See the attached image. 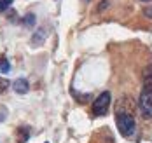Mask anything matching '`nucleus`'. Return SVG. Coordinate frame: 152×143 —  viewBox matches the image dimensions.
I'll return each mask as SVG.
<instances>
[{
  "mask_svg": "<svg viewBox=\"0 0 152 143\" xmlns=\"http://www.w3.org/2000/svg\"><path fill=\"white\" fill-rule=\"evenodd\" d=\"M12 89H14V93H18V94H26L30 91V84H28L26 79L21 77V79H16L12 82Z\"/></svg>",
  "mask_w": 152,
  "mask_h": 143,
  "instance_id": "obj_4",
  "label": "nucleus"
},
{
  "mask_svg": "<svg viewBox=\"0 0 152 143\" xmlns=\"http://www.w3.org/2000/svg\"><path fill=\"white\" fill-rule=\"evenodd\" d=\"M12 2H14V0H0V12H5V11L11 7Z\"/></svg>",
  "mask_w": 152,
  "mask_h": 143,
  "instance_id": "obj_10",
  "label": "nucleus"
},
{
  "mask_svg": "<svg viewBox=\"0 0 152 143\" xmlns=\"http://www.w3.org/2000/svg\"><path fill=\"white\" fill-rule=\"evenodd\" d=\"M107 7H108V0H103V2H100V5H98V12L105 11Z\"/></svg>",
  "mask_w": 152,
  "mask_h": 143,
  "instance_id": "obj_12",
  "label": "nucleus"
},
{
  "mask_svg": "<svg viewBox=\"0 0 152 143\" xmlns=\"http://www.w3.org/2000/svg\"><path fill=\"white\" fill-rule=\"evenodd\" d=\"M9 86H11V82H9V80L4 79V77H0V94H2V93H5Z\"/></svg>",
  "mask_w": 152,
  "mask_h": 143,
  "instance_id": "obj_9",
  "label": "nucleus"
},
{
  "mask_svg": "<svg viewBox=\"0 0 152 143\" xmlns=\"http://www.w3.org/2000/svg\"><path fill=\"white\" fill-rule=\"evenodd\" d=\"M21 23L26 26V28H33V25H35V14H31V12H28L26 16L21 19Z\"/></svg>",
  "mask_w": 152,
  "mask_h": 143,
  "instance_id": "obj_7",
  "label": "nucleus"
},
{
  "mask_svg": "<svg viewBox=\"0 0 152 143\" xmlns=\"http://www.w3.org/2000/svg\"><path fill=\"white\" fill-rule=\"evenodd\" d=\"M138 107L145 119H152V65H149L143 72V89L140 94Z\"/></svg>",
  "mask_w": 152,
  "mask_h": 143,
  "instance_id": "obj_1",
  "label": "nucleus"
},
{
  "mask_svg": "<svg viewBox=\"0 0 152 143\" xmlns=\"http://www.w3.org/2000/svg\"><path fill=\"white\" fill-rule=\"evenodd\" d=\"M108 105H110V93L108 91H103L102 94L93 101V107H91L93 115H96V117L105 115L107 112H108Z\"/></svg>",
  "mask_w": 152,
  "mask_h": 143,
  "instance_id": "obj_3",
  "label": "nucleus"
},
{
  "mask_svg": "<svg viewBox=\"0 0 152 143\" xmlns=\"http://www.w3.org/2000/svg\"><path fill=\"white\" fill-rule=\"evenodd\" d=\"M145 16L152 17V7H149V9H145Z\"/></svg>",
  "mask_w": 152,
  "mask_h": 143,
  "instance_id": "obj_13",
  "label": "nucleus"
},
{
  "mask_svg": "<svg viewBox=\"0 0 152 143\" xmlns=\"http://www.w3.org/2000/svg\"><path fill=\"white\" fill-rule=\"evenodd\" d=\"M142 2H151V0H142Z\"/></svg>",
  "mask_w": 152,
  "mask_h": 143,
  "instance_id": "obj_14",
  "label": "nucleus"
},
{
  "mask_svg": "<svg viewBox=\"0 0 152 143\" xmlns=\"http://www.w3.org/2000/svg\"><path fill=\"white\" fill-rule=\"evenodd\" d=\"M30 127L28 126H21L18 131H16V138H18V143H26L30 140Z\"/></svg>",
  "mask_w": 152,
  "mask_h": 143,
  "instance_id": "obj_6",
  "label": "nucleus"
},
{
  "mask_svg": "<svg viewBox=\"0 0 152 143\" xmlns=\"http://www.w3.org/2000/svg\"><path fill=\"white\" fill-rule=\"evenodd\" d=\"M0 72L2 73H9L11 72V65L7 61V58H0Z\"/></svg>",
  "mask_w": 152,
  "mask_h": 143,
  "instance_id": "obj_8",
  "label": "nucleus"
},
{
  "mask_svg": "<svg viewBox=\"0 0 152 143\" xmlns=\"http://www.w3.org/2000/svg\"><path fill=\"white\" fill-rule=\"evenodd\" d=\"M44 40H46V28H39L37 32L33 33V37H31L30 46L31 47H39V46L44 44Z\"/></svg>",
  "mask_w": 152,
  "mask_h": 143,
  "instance_id": "obj_5",
  "label": "nucleus"
},
{
  "mask_svg": "<svg viewBox=\"0 0 152 143\" xmlns=\"http://www.w3.org/2000/svg\"><path fill=\"white\" fill-rule=\"evenodd\" d=\"M84 2H91V0H84Z\"/></svg>",
  "mask_w": 152,
  "mask_h": 143,
  "instance_id": "obj_15",
  "label": "nucleus"
},
{
  "mask_svg": "<svg viewBox=\"0 0 152 143\" xmlns=\"http://www.w3.org/2000/svg\"><path fill=\"white\" fill-rule=\"evenodd\" d=\"M5 117H7V108L0 105V122H2V120H4Z\"/></svg>",
  "mask_w": 152,
  "mask_h": 143,
  "instance_id": "obj_11",
  "label": "nucleus"
},
{
  "mask_svg": "<svg viewBox=\"0 0 152 143\" xmlns=\"http://www.w3.org/2000/svg\"><path fill=\"white\" fill-rule=\"evenodd\" d=\"M115 124H117V129H119V133H121L124 138H129V136L135 134V127H137V124H135L133 113L119 110L117 113H115Z\"/></svg>",
  "mask_w": 152,
  "mask_h": 143,
  "instance_id": "obj_2",
  "label": "nucleus"
}]
</instances>
